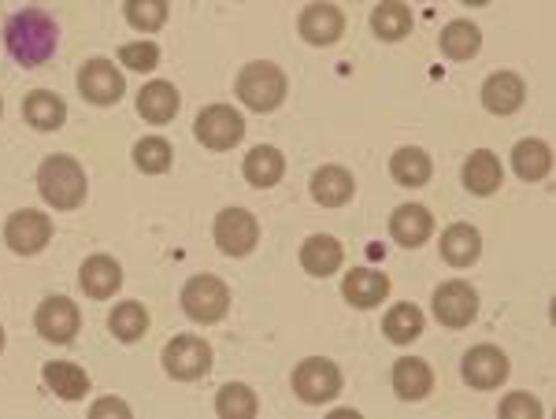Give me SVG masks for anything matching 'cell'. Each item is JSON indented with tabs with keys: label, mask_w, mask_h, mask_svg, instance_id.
Returning <instances> with one entry per match:
<instances>
[{
	"label": "cell",
	"mask_w": 556,
	"mask_h": 419,
	"mask_svg": "<svg viewBox=\"0 0 556 419\" xmlns=\"http://www.w3.org/2000/svg\"><path fill=\"white\" fill-rule=\"evenodd\" d=\"M4 45L12 52L15 64L23 67H41L52 60L60 45V23L52 20L45 8H23L4 23Z\"/></svg>",
	"instance_id": "cell-1"
},
{
	"label": "cell",
	"mask_w": 556,
	"mask_h": 419,
	"mask_svg": "<svg viewBox=\"0 0 556 419\" xmlns=\"http://www.w3.org/2000/svg\"><path fill=\"white\" fill-rule=\"evenodd\" d=\"M38 190L56 212H71L86 201V172L71 156H49L38 167Z\"/></svg>",
	"instance_id": "cell-2"
},
{
	"label": "cell",
	"mask_w": 556,
	"mask_h": 419,
	"mask_svg": "<svg viewBox=\"0 0 556 419\" xmlns=\"http://www.w3.org/2000/svg\"><path fill=\"white\" fill-rule=\"evenodd\" d=\"M238 101L253 112H275L278 104L286 101V75L282 67L267 64V60H256V64H245L238 75Z\"/></svg>",
	"instance_id": "cell-3"
},
{
	"label": "cell",
	"mask_w": 556,
	"mask_h": 419,
	"mask_svg": "<svg viewBox=\"0 0 556 419\" xmlns=\"http://www.w3.org/2000/svg\"><path fill=\"white\" fill-rule=\"evenodd\" d=\"M182 312L193 323H219L230 312V290L215 275H193L182 290Z\"/></svg>",
	"instance_id": "cell-4"
},
{
	"label": "cell",
	"mask_w": 556,
	"mask_h": 419,
	"mask_svg": "<svg viewBox=\"0 0 556 419\" xmlns=\"http://www.w3.org/2000/svg\"><path fill=\"white\" fill-rule=\"evenodd\" d=\"M193 134L204 149L227 153V149H235L238 141L245 138V119H241L238 109H230V104H208V109L197 115Z\"/></svg>",
	"instance_id": "cell-5"
},
{
	"label": "cell",
	"mask_w": 556,
	"mask_h": 419,
	"mask_svg": "<svg viewBox=\"0 0 556 419\" xmlns=\"http://www.w3.org/2000/svg\"><path fill=\"white\" fill-rule=\"evenodd\" d=\"M164 371L178 382H193L201 376H208L212 368V345L197 334H178L164 345Z\"/></svg>",
	"instance_id": "cell-6"
},
{
	"label": "cell",
	"mask_w": 556,
	"mask_h": 419,
	"mask_svg": "<svg viewBox=\"0 0 556 419\" xmlns=\"http://www.w3.org/2000/svg\"><path fill=\"white\" fill-rule=\"evenodd\" d=\"M293 394L304 405H327V401L342 394V371H338V364L323 360V356H308L293 371Z\"/></svg>",
	"instance_id": "cell-7"
},
{
	"label": "cell",
	"mask_w": 556,
	"mask_h": 419,
	"mask_svg": "<svg viewBox=\"0 0 556 419\" xmlns=\"http://www.w3.org/2000/svg\"><path fill=\"white\" fill-rule=\"evenodd\" d=\"M434 319L442 327H450V331H460V327L475 323V316H479V293H475L464 279H453V282H442V287L434 290Z\"/></svg>",
	"instance_id": "cell-8"
},
{
	"label": "cell",
	"mask_w": 556,
	"mask_h": 419,
	"mask_svg": "<svg viewBox=\"0 0 556 419\" xmlns=\"http://www.w3.org/2000/svg\"><path fill=\"white\" fill-rule=\"evenodd\" d=\"M215 245L227 256H249L260 242V223L253 212L245 208H223L215 216Z\"/></svg>",
	"instance_id": "cell-9"
},
{
	"label": "cell",
	"mask_w": 556,
	"mask_h": 419,
	"mask_svg": "<svg viewBox=\"0 0 556 419\" xmlns=\"http://www.w3.org/2000/svg\"><path fill=\"white\" fill-rule=\"evenodd\" d=\"M4 242L12 253H20V256L41 253V249L52 242V219L45 216V212H34V208L12 212L4 223Z\"/></svg>",
	"instance_id": "cell-10"
},
{
	"label": "cell",
	"mask_w": 556,
	"mask_h": 419,
	"mask_svg": "<svg viewBox=\"0 0 556 419\" xmlns=\"http://www.w3.org/2000/svg\"><path fill=\"white\" fill-rule=\"evenodd\" d=\"M508 371H513L508 368V356L497 345H475L460 360V376L471 390H497L508 379Z\"/></svg>",
	"instance_id": "cell-11"
},
{
	"label": "cell",
	"mask_w": 556,
	"mask_h": 419,
	"mask_svg": "<svg viewBox=\"0 0 556 419\" xmlns=\"http://www.w3.org/2000/svg\"><path fill=\"white\" fill-rule=\"evenodd\" d=\"M78 93L86 97L89 104H115L123 93H127V82H123V71L112 64V60H89L78 71Z\"/></svg>",
	"instance_id": "cell-12"
},
{
	"label": "cell",
	"mask_w": 556,
	"mask_h": 419,
	"mask_svg": "<svg viewBox=\"0 0 556 419\" xmlns=\"http://www.w3.org/2000/svg\"><path fill=\"white\" fill-rule=\"evenodd\" d=\"M34 327L45 342H56V345H67L75 342L78 327H83V316H78V305L67 297H45L38 316H34Z\"/></svg>",
	"instance_id": "cell-13"
},
{
	"label": "cell",
	"mask_w": 556,
	"mask_h": 419,
	"mask_svg": "<svg viewBox=\"0 0 556 419\" xmlns=\"http://www.w3.org/2000/svg\"><path fill=\"white\" fill-rule=\"evenodd\" d=\"M527 101V82L516 71H493L482 82V109L493 115H513L523 109Z\"/></svg>",
	"instance_id": "cell-14"
},
{
	"label": "cell",
	"mask_w": 556,
	"mask_h": 419,
	"mask_svg": "<svg viewBox=\"0 0 556 419\" xmlns=\"http://www.w3.org/2000/svg\"><path fill=\"white\" fill-rule=\"evenodd\" d=\"M345 34V15L334 4H308L301 12V38L308 45H334Z\"/></svg>",
	"instance_id": "cell-15"
},
{
	"label": "cell",
	"mask_w": 556,
	"mask_h": 419,
	"mask_svg": "<svg viewBox=\"0 0 556 419\" xmlns=\"http://www.w3.org/2000/svg\"><path fill=\"white\" fill-rule=\"evenodd\" d=\"M342 297L353 308H375L390 297V279L382 271H375V267H356V271L345 275Z\"/></svg>",
	"instance_id": "cell-16"
},
{
	"label": "cell",
	"mask_w": 556,
	"mask_h": 419,
	"mask_svg": "<svg viewBox=\"0 0 556 419\" xmlns=\"http://www.w3.org/2000/svg\"><path fill=\"white\" fill-rule=\"evenodd\" d=\"M353 193H356V178L349 175L345 167L327 164L312 175V198H316V204H323V208H342V204L353 201Z\"/></svg>",
	"instance_id": "cell-17"
},
{
	"label": "cell",
	"mask_w": 556,
	"mask_h": 419,
	"mask_svg": "<svg viewBox=\"0 0 556 419\" xmlns=\"http://www.w3.org/2000/svg\"><path fill=\"white\" fill-rule=\"evenodd\" d=\"M434 230V216L424 208V204H401L397 212L390 216V234L397 245L405 249H419Z\"/></svg>",
	"instance_id": "cell-18"
},
{
	"label": "cell",
	"mask_w": 556,
	"mask_h": 419,
	"mask_svg": "<svg viewBox=\"0 0 556 419\" xmlns=\"http://www.w3.org/2000/svg\"><path fill=\"white\" fill-rule=\"evenodd\" d=\"M342 261H345V249L330 234H312L308 242L301 245V267L308 275H316V279H330V275L342 267Z\"/></svg>",
	"instance_id": "cell-19"
},
{
	"label": "cell",
	"mask_w": 556,
	"mask_h": 419,
	"mask_svg": "<svg viewBox=\"0 0 556 419\" xmlns=\"http://www.w3.org/2000/svg\"><path fill=\"white\" fill-rule=\"evenodd\" d=\"M78 282H83V290L89 293L93 301H108L115 297L123 287V267L112 261V256H89L83 264V275H78Z\"/></svg>",
	"instance_id": "cell-20"
},
{
	"label": "cell",
	"mask_w": 556,
	"mask_h": 419,
	"mask_svg": "<svg viewBox=\"0 0 556 419\" xmlns=\"http://www.w3.org/2000/svg\"><path fill=\"white\" fill-rule=\"evenodd\" d=\"M501 178H505V167H501V160L490 149H479V153L464 160V186H468V193H475V198L497 193Z\"/></svg>",
	"instance_id": "cell-21"
},
{
	"label": "cell",
	"mask_w": 556,
	"mask_h": 419,
	"mask_svg": "<svg viewBox=\"0 0 556 419\" xmlns=\"http://www.w3.org/2000/svg\"><path fill=\"white\" fill-rule=\"evenodd\" d=\"M393 390H397L401 401H424L430 390H434V371L427 368V360L401 356V360L393 364Z\"/></svg>",
	"instance_id": "cell-22"
},
{
	"label": "cell",
	"mask_w": 556,
	"mask_h": 419,
	"mask_svg": "<svg viewBox=\"0 0 556 419\" xmlns=\"http://www.w3.org/2000/svg\"><path fill=\"white\" fill-rule=\"evenodd\" d=\"M178 89L172 82H146L138 89V115L149 123H172L178 115Z\"/></svg>",
	"instance_id": "cell-23"
},
{
	"label": "cell",
	"mask_w": 556,
	"mask_h": 419,
	"mask_svg": "<svg viewBox=\"0 0 556 419\" xmlns=\"http://www.w3.org/2000/svg\"><path fill=\"white\" fill-rule=\"evenodd\" d=\"M41 379H45V386H49L52 394L64 397V401H83L89 394V376L78 368V364L52 360V364H45V368H41Z\"/></svg>",
	"instance_id": "cell-24"
},
{
	"label": "cell",
	"mask_w": 556,
	"mask_h": 419,
	"mask_svg": "<svg viewBox=\"0 0 556 419\" xmlns=\"http://www.w3.org/2000/svg\"><path fill=\"white\" fill-rule=\"evenodd\" d=\"M23 119L30 123L34 130H60L67 119V109L56 93L34 89V93H26V101H23Z\"/></svg>",
	"instance_id": "cell-25"
},
{
	"label": "cell",
	"mask_w": 556,
	"mask_h": 419,
	"mask_svg": "<svg viewBox=\"0 0 556 419\" xmlns=\"http://www.w3.org/2000/svg\"><path fill=\"white\" fill-rule=\"evenodd\" d=\"M513 172L523 178V182H542V178L553 172V149L538 138H523L513 149Z\"/></svg>",
	"instance_id": "cell-26"
},
{
	"label": "cell",
	"mask_w": 556,
	"mask_h": 419,
	"mask_svg": "<svg viewBox=\"0 0 556 419\" xmlns=\"http://www.w3.org/2000/svg\"><path fill=\"white\" fill-rule=\"evenodd\" d=\"M482 253V238L479 230L468 227V223H453L450 230L442 234V261L453 267H468L479 261Z\"/></svg>",
	"instance_id": "cell-27"
},
{
	"label": "cell",
	"mask_w": 556,
	"mask_h": 419,
	"mask_svg": "<svg viewBox=\"0 0 556 419\" xmlns=\"http://www.w3.org/2000/svg\"><path fill=\"white\" fill-rule=\"evenodd\" d=\"M245 182H253L256 190H271V186L282 182V175H286V160L278 149L271 145H256L253 153L245 156Z\"/></svg>",
	"instance_id": "cell-28"
},
{
	"label": "cell",
	"mask_w": 556,
	"mask_h": 419,
	"mask_svg": "<svg viewBox=\"0 0 556 419\" xmlns=\"http://www.w3.org/2000/svg\"><path fill=\"white\" fill-rule=\"evenodd\" d=\"M430 156L424 153V149H416V145H405V149H397L390 160V175H393V182L397 186H408V190H419V186H427L430 182Z\"/></svg>",
	"instance_id": "cell-29"
},
{
	"label": "cell",
	"mask_w": 556,
	"mask_h": 419,
	"mask_svg": "<svg viewBox=\"0 0 556 419\" xmlns=\"http://www.w3.org/2000/svg\"><path fill=\"white\" fill-rule=\"evenodd\" d=\"M482 49V30L468 20H456L442 30V52L456 64H464V60H475Z\"/></svg>",
	"instance_id": "cell-30"
},
{
	"label": "cell",
	"mask_w": 556,
	"mask_h": 419,
	"mask_svg": "<svg viewBox=\"0 0 556 419\" xmlns=\"http://www.w3.org/2000/svg\"><path fill=\"white\" fill-rule=\"evenodd\" d=\"M108 331H112L119 342H138L141 334L149 331V312L141 301H119L108 316Z\"/></svg>",
	"instance_id": "cell-31"
},
{
	"label": "cell",
	"mask_w": 556,
	"mask_h": 419,
	"mask_svg": "<svg viewBox=\"0 0 556 419\" xmlns=\"http://www.w3.org/2000/svg\"><path fill=\"white\" fill-rule=\"evenodd\" d=\"M371 30L379 34L382 41H401L412 30V12L405 0H382L371 12Z\"/></svg>",
	"instance_id": "cell-32"
},
{
	"label": "cell",
	"mask_w": 556,
	"mask_h": 419,
	"mask_svg": "<svg viewBox=\"0 0 556 419\" xmlns=\"http://www.w3.org/2000/svg\"><path fill=\"white\" fill-rule=\"evenodd\" d=\"M382 331L393 345L416 342V338L424 334V312H419L416 305H393L390 312H386Z\"/></svg>",
	"instance_id": "cell-33"
},
{
	"label": "cell",
	"mask_w": 556,
	"mask_h": 419,
	"mask_svg": "<svg viewBox=\"0 0 556 419\" xmlns=\"http://www.w3.org/2000/svg\"><path fill=\"white\" fill-rule=\"evenodd\" d=\"M172 141L167 138H141L138 145H134V164H138V172L146 175H164L172 172Z\"/></svg>",
	"instance_id": "cell-34"
},
{
	"label": "cell",
	"mask_w": 556,
	"mask_h": 419,
	"mask_svg": "<svg viewBox=\"0 0 556 419\" xmlns=\"http://www.w3.org/2000/svg\"><path fill=\"white\" fill-rule=\"evenodd\" d=\"M256 394L249 386H241V382H230V386L219 390V397H215V412L223 419H253L256 416Z\"/></svg>",
	"instance_id": "cell-35"
},
{
	"label": "cell",
	"mask_w": 556,
	"mask_h": 419,
	"mask_svg": "<svg viewBox=\"0 0 556 419\" xmlns=\"http://www.w3.org/2000/svg\"><path fill=\"white\" fill-rule=\"evenodd\" d=\"M123 15H127V23L134 30L156 34L160 26L167 23V0H127V4H123Z\"/></svg>",
	"instance_id": "cell-36"
},
{
	"label": "cell",
	"mask_w": 556,
	"mask_h": 419,
	"mask_svg": "<svg viewBox=\"0 0 556 419\" xmlns=\"http://www.w3.org/2000/svg\"><path fill=\"white\" fill-rule=\"evenodd\" d=\"M119 64H127L130 71H152L160 64V45L156 41H130L119 49Z\"/></svg>",
	"instance_id": "cell-37"
},
{
	"label": "cell",
	"mask_w": 556,
	"mask_h": 419,
	"mask_svg": "<svg viewBox=\"0 0 556 419\" xmlns=\"http://www.w3.org/2000/svg\"><path fill=\"white\" fill-rule=\"evenodd\" d=\"M501 416L505 419H538L542 416V405L531 394H513L501 401Z\"/></svg>",
	"instance_id": "cell-38"
},
{
	"label": "cell",
	"mask_w": 556,
	"mask_h": 419,
	"mask_svg": "<svg viewBox=\"0 0 556 419\" xmlns=\"http://www.w3.org/2000/svg\"><path fill=\"white\" fill-rule=\"evenodd\" d=\"M89 416H123V419H127L130 405H123V401H115V397H104V401H97V405L89 408Z\"/></svg>",
	"instance_id": "cell-39"
},
{
	"label": "cell",
	"mask_w": 556,
	"mask_h": 419,
	"mask_svg": "<svg viewBox=\"0 0 556 419\" xmlns=\"http://www.w3.org/2000/svg\"><path fill=\"white\" fill-rule=\"evenodd\" d=\"M460 4H471V8H482V4H490V0H460Z\"/></svg>",
	"instance_id": "cell-40"
},
{
	"label": "cell",
	"mask_w": 556,
	"mask_h": 419,
	"mask_svg": "<svg viewBox=\"0 0 556 419\" xmlns=\"http://www.w3.org/2000/svg\"><path fill=\"white\" fill-rule=\"evenodd\" d=\"M0 350H4V331H0Z\"/></svg>",
	"instance_id": "cell-41"
},
{
	"label": "cell",
	"mask_w": 556,
	"mask_h": 419,
	"mask_svg": "<svg viewBox=\"0 0 556 419\" xmlns=\"http://www.w3.org/2000/svg\"><path fill=\"white\" fill-rule=\"evenodd\" d=\"M0 112H4V101H0Z\"/></svg>",
	"instance_id": "cell-42"
}]
</instances>
